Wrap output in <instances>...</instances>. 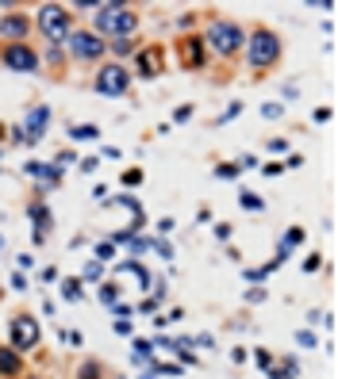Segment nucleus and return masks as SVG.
<instances>
[{
  "instance_id": "nucleus-1",
  "label": "nucleus",
  "mask_w": 338,
  "mask_h": 379,
  "mask_svg": "<svg viewBox=\"0 0 338 379\" xmlns=\"http://www.w3.org/2000/svg\"><path fill=\"white\" fill-rule=\"evenodd\" d=\"M92 23H97V31L116 35V39H127V35L138 27V20L131 16V8H124V4H97Z\"/></svg>"
},
{
  "instance_id": "nucleus-2",
  "label": "nucleus",
  "mask_w": 338,
  "mask_h": 379,
  "mask_svg": "<svg viewBox=\"0 0 338 379\" xmlns=\"http://www.w3.org/2000/svg\"><path fill=\"white\" fill-rule=\"evenodd\" d=\"M246 54H250V65H273L280 58V43H277V35L273 31H258V35H250V46H246Z\"/></svg>"
},
{
  "instance_id": "nucleus-3",
  "label": "nucleus",
  "mask_w": 338,
  "mask_h": 379,
  "mask_svg": "<svg viewBox=\"0 0 338 379\" xmlns=\"http://www.w3.org/2000/svg\"><path fill=\"white\" fill-rule=\"evenodd\" d=\"M208 46L215 54H234L242 46V31L234 23H212L208 27Z\"/></svg>"
},
{
  "instance_id": "nucleus-4",
  "label": "nucleus",
  "mask_w": 338,
  "mask_h": 379,
  "mask_svg": "<svg viewBox=\"0 0 338 379\" xmlns=\"http://www.w3.org/2000/svg\"><path fill=\"white\" fill-rule=\"evenodd\" d=\"M39 27H43L46 39L62 43L65 35H70V16H65V8H58V4H46L39 12Z\"/></svg>"
},
{
  "instance_id": "nucleus-5",
  "label": "nucleus",
  "mask_w": 338,
  "mask_h": 379,
  "mask_svg": "<svg viewBox=\"0 0 338 379\" xmlns=\"http://www.w3.org/2000/svg\"><path fill=\"white\" fill-rule=\"evenodd\" d=\"M127 69L124 65H104V69L97 73V92H104V96H119V92H127Z\"/></svg>"
},
{
  "instance_id": "nucleus-6",
  "label": "nucleus",
  "mask_w": 338,
  "mask_h": 379,
  "mask_svg": "<svg viewBox=\"0 0 338 379\" xmlns=\"http://www.w3.org/2000/svg\"><path fill=\"white\" fill-rule=\"evenodd\" d=\"M35 341H39V322L20 315V318L12 322V345H16V349H31Z\"/></svg>"
},
{
  "instance_id": "nucleus-7",
  "label": "nucleus",
  "mask_w": 338,
  "mask_h": 379,
  "mask_svg": "<svg viewBox=\"0 0 338 379\" xmlns=\"http://www.w3.org/2000/svg\"><path fill=\"white\" fill-rule=\"evenodd\" d=\"M4 65L8 69H20V73H31L39 58H35L31 46H4Z\"/></svg>"
},
{
  "instance_id": "nucleus-8",
  "label": "nucleus",
  "mask_w": 338,
  "mask_h": 379,
  "mask_svg": "<svg viewBox=\"0 0 338 379\" xmlns=\"http://www.w3.org/2000/svg\"><path fill=\"white\" fill-rule=\"evenodd\" d=\"M46 123H50V111H46V108H35L31 115H27V123L20 127V142H39L43 130H46Z\"/></svg>"
},
{
  "instance_id": "nucleus-9",
  "label": "nucleus",
  "mask_w": 338,
  "mask_h": 379,
  "mask_svg": "<svg viewBox=\"0 0 338 379\" xmlns=\"http://www.w3.org/2000/svg\"><path fill=\"white\" fill-rule=\"evenodd\" d=\"M70 43H73V54H77V58H100V54H104V43L92 31H77Z\"/></svg>"
},
{
  "instance_id": "nucleus-10",
  "label": "nucleus",
  "mask_w": 338,
  "mask_h": 379,
  "mask_svg": "<svg viewBox=\"0 0 338 379\" xmlns=\"http://www.w3.org/2000/svg\"><path fill=\"white\" fill-rule=\"evenodd\" d=\"M27 27H31V20H23V16H4V20H0V35L20 39V35H27Z\"/></svg>"
},
{
  "instance_id": "nucleus-11",
  "label": "nucleus",
  "mask_w": 338,
  "mask_h": 379,
  "mask_svg": "<svg viewBox=\"0 0 338 379\" xmlns=\"http://www.w3.org/2000/svg\"><path fill=\"white\" fill-rule=\"evenodd\" d=\"M27 173H31L35 180H39V184H58V165H39V161H31V165H27Z\"/></svg>"
},
{
  "instance_id": "nucleus-12",
  "label": "nucleus",
  "mask_w": 338,
  "mask_h": 379,
  "mask_svg": "<svg viewBox=\"0 0 338 379\" xmlns=\"http://www.w3.org/2000/svg\"><path fill=\"white\" fill-rule=\"evenodd\" d=\"M20 372V356L12 349H0V375H16Z\"/></svg>"
},
{
  "instance_id": "nucleus-13",
  "label": "nucleus",
  "mask_w": 338,
  "mask_h": 379,
  "mask_svg": "<svg viewBox=\"0 0 338 379\" xmlns=\"http://www.w3.org/2000/svg\"><path fill=\"white\" fill-rule=\"evenodd\" d=\"M158 65H162V58H158L154 50H146L143 58H138V69H143V77H154V69H158Z\"/></svg>"
},
{
  "instance_id": "nucleus-14",
  "label": "nucleus",
  "mask_w": 338,
  "mask_h": 379,
  "mask_svg": "<svg viewBox=\"0 0 338 379\" xmlns=\"http://www.w3.org/2000/svg\"><path fill=\"white\" fill-rule=\"evenodd\" d=\"M185 62H189V65H200V62H204V43H189V46H185Z\"/></svg>"
},
{
  "instance_id": "nucleus-15",
  "label": "nucleus",
  "mask_w": 338,
  "mask_h": 379,
  "mask_svg": "<svg viewBox=\"0 0 338 379\" xmlns=\"http://www.w3.org/2000/svg\"><path fill=\"white\" fill-rule=\"evenodd\" d=\"M70 135L77 138V142H92V138H100V130H97V127H73Z\"/></svg>"
},
{
  "instance_id": "nucleus-16",
  "label": "nucleus",
  "mask_w": 338,
  "mask_h": 379,
  "mask_svg": "<svg viewBox=\"0 0 338 379\" xmlns=\"http://www.w3.org/2000/svg\"><path fill=\"white\" fill-rule=\"evenodd\" d=\"M239 203L246 207V211H261V200H258L254 192H242V196H239Z\"/></svg>"
},
{
  "instance_id": "nucleus-17",
  "label": "nucleus",
  "mask_w": 338,
  "mask_h": 379,
  "mask_svg": "<svg viewBox=\"0 0 338 379\" xmlns=\"http://www.w3.org/2000/svg\"><path fill=\"white\" fill-rule=\"evenodd\" d=\"M62 291H65V299H70V302H77V299H81V283H77V280H65V288H62Z\"/></svg>"
},
{
  "instance_id": "nucleus-18",
  "label": "nucleus",
  "mask_w": 338,
  "mask_h": 379,
  "mask_svg": "<svg viewBox=\"0 0 338 379\" xmlns=\"http://www.w3.org/2000/svg\"><path fill=\"white\" fill-rule=\"evenodd\" d=\"M135 360H138V364H146V360H150V341H135Z\"/></svg>"
},
{
  "instance_id": "nucleus-19",
  "label": "nucleus",
  "mask_w": 338,
  "mask_h": 379,
  "mask_svg": "<svg viewBox=\"0 0 338 379\" xmlns=\"http://www.w3.org/2000/svg\"><path fill=\"white\" fill-rule=\"evenodd\" d=\"M100 276H104V264H100V261H92L89 268H84V280H100Z\"/></svg>"
},
{
  "instance_id": "nucleus-20",
  "label": "nucleus",
  "mask_w": 338,
  "mask_h": 379,
  "mask_svg": "<svg viewBox=\"0 0 338 379\" xmlns=\"http://www.w3.org/2000/svg\"><path fill=\"white\" fill-rule=\"evenodd\" d=\"M31 219H35V222H39L43 230H46V222H50V215H46V207H31Z\"/></svg>"
},
{
  "instance_id": "nucleus-21",
  "label": "nucleus",
  "mask_w": 338,
  "mask_h": 379,
  "mask_svg": "<svg viewBox=\"0 0 338 379\" xmlns=\"http://www.w3.org/2000/svg\"><path fill=\"white\" fill-rule=\"evenodd\" d=\"M215 176H223V180H234V176H239V165H219V169H215Z\"/></svg>"
},
{
  "instance_id": "nucleus-22",
  "label": "nucleus",
  "mask_w": 338,
  "mask_h": 379,
  "mask_svg": "<svg viewBox=\"0 0 338 379\" xmlns=\"http://www.w3.org/2000/svg\"><path fill=\"white\" fill-rule=\"evenodd\" d=\"M100 299H104V302H116V299H119V288H111V283H108V288H100Z\"/></svg>"
},
{
  "instance_id": "nucleus-23",
  "label": "nucleus",
  "mask_w": 338,
  "mask_h": 379,
  "mask_svg": "<svg viewBox=\"0 0 338 379\" xmlns=\"http://www.w3.org/2000/svg\"><path fill=\"white\" fill-rule=\"evenodd\" d=\"M300 238H304V230H288V238H285V245H280V249H293Z\"/></svg>"
},
{
  "instance_id": "nucleus-24",
  "label": "nucleus",
  "mask_w": 338,
  "mask_h": 379,
  "mask_svg": "<svg viewBox=\"0 0 338 379\" xmlns=\"http://www.w3.org/2000/svg\"><path fill=\"white\" fill-rule=\"evenodd\" d=\"M261 115H266V119H277V115H280V103H266V108H261Z\"/></svg>"
},
{
  "instance_id": "nucleus-25",
  "label": "nucleus",
  "mask_w": 338,
  "mask_h": 379,
  "mask_svg": "<svg viewBox=\"0 0 338 379\" xmlns=\"http://www.w3.org/2000/svg\"><path fill=\"white\" fill-rule=\"evenodd\" d=\"M81 379H100V372H97V364H84V368H81Z\"/></svg>"
},
{
  "instance_id": "nucleus-26",
  "label": "nucleus",
  "mask_w": 338,
  "mask_h": 379,
  "mask_svg": "<svg viewBox=\"0 0 338 379\" xmlns=\"http://www.w3.org/2000/svg\"><path fill=\"white\" fill-rule=\"evenodd\" d=\"M258 364H261V368H273V356H269L266 349H258Z\"/></svg>"
},
{
  "instance_id": "nucleus-27",
  "label": "nucleus",
  "mask_w": 338,
  "mask_h": 379,
  "mask_svg": "<svg viewBox=\"0 0 338 379\" xmlns=\"http://www.w3.org/2000/svg\"><path fill=\"white\" fill-rule=\"evenodd\" d=\"M296 341H300V345H304V349H307V345H315V337L307 334V329H300V334H296Z\"/></svg>"
},
{
  "instance_id": "nucleus-28",
  "label": "nucleus",
  "mask_w": 338,
  "mask_h": 379,
  "mask_svg": "<svg viewBox=\"0 0 338 379\" xmlns=\"http://www.w3.org/2000/svg\"><path fill=\"white\" fill-rule=\"evenodd\" d=\"M192 115V108H177V115H173V123H185V119H189Z\"/></svg>"
},
{
  "instance_id": "nucleus-29",
  "label": "nucleus",
  "mask_w": 338,
  "mask_h": 379,
  "mask_svg": "<svg viewBox=\"0 0 338 379\" xmlns=\"http://www.w3.org/2000/svg\"><path fill=\"white\" fill-rule=\"evenodd\" d=\"M97 257H100V261H108V257H111V242L100 245V249H97Z\"/></svg>"
}]
</instances>
